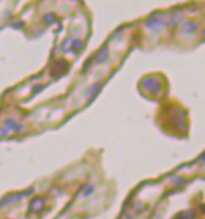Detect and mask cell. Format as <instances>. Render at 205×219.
I'll return each mask as SVG.
<instances>
[{
  "mask_svg": "<svg viewBox=\"0 0 205 219\" xmlns=\"http://www.w3.org/2000/svg\"><path fill=\"white\" fill-rule=\"evenodd\" d=\"M26 193H22V195H15V196H10L8 199H4L1 200V205H7V204H11V203H15V201H18V200L22 199V196H25Z\"/></svg>",
  "mask_w": 205,
  "mask_h": 219,
  "instance_id": "1",
  "label": "cell"
}]
</instances>
